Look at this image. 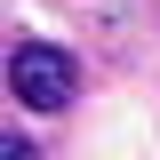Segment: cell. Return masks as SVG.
Returning <instances> with one entry per match:
<instances>
[{"label": "cell", "instance_id": "2", "mask_svg": "<svg viewBox=\"0 0 160 160\" xmlns=\"http://www.w3.org/2000/svg\"><path fill=\"white\" fill-rule=\"evenodd\" d=\"M0 160H40V152H32V136H0Z\"/></svg>", "mask_w": 160, "mask_h": 160}, {"label": "cell", "instance_id": "1", "mask_svg": "<svg viewBox=\"0 0 160 160\" xmlns=\"http://www.w3.org/2000/svg\"><path fill=\"white\" fill-rule=\"evenodd\" d=\"M8 88H16V104H32V112H64L80 88V64L64 56L56 40H16L8 48Z\"/></svg>", "mask_w": 160, "mask_h": 160}]
</instances>
